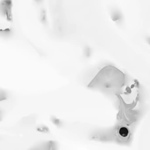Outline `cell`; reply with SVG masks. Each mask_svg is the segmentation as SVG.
<instances>
[{"instance_id": "5", "label": "cell", "mask_w": 150, "mask_h": 150, "mask_svg": "<svg viewBox=\"0 0 150 150\" xmlns=\"http://www.w3.org/2000/svg\"><path fill=\"white\" fill-rule=\"evenodd\" d=\"M11 33V30L9 29H1L0 30V35L2 36H6L9 35Z\"/></svg>"}, {"instance_id": "2", "label": "cell", "mask_w": 150, "mask_h": 150, "mask_svg": "<svg viewBox=\"0 0 150 150\" xmlns=\"http://www.w3.org/2000/svg\"><path fill=\"white\" fill-rule=\"evenodd\" d=\"M12 0H0V15L7 21H13Z\"/></svg>"}, {"instance_id": "4", "label": "cell", "mask_w": 150, "mask_h": 150, "mask_svg": "<svg viewBox=\"0 0 150 150\" xmlns=\"http://www.w3.org/2000/svg\"><path fill=\"white\" fill-rule=\"evenodd\" d=\"M40 21L42 23H43V24H46L47 22V20H46V11L45 9H42L40 11V17H39Z\"/></svg>"}, {"instance_id": "3", "label": "cell", "mask_w": 150, "mask_h": 150, "mask_svg": "<svg viewBox=\"0 0 150 150\" xmlns=\"http://www.w3.org/2000/svg\"><path fill=\"white\" fill-rule=\"evenodd\" d=\"M118 134L120 135V137L122 138H126L129 135V131L125 127H121L118 129Z\"/></svg>"}, {"instance_id": "1", "label": "cell", "mask_w": 150, "mask_h": 150, "mask_svg": "<svg viewBox=\"0 0 150 150\" xmlns=\"http://www.w3.org/2000/svg\"><path fill=\"white\" fill-rule=\"evenodd\" d=\"M120 71L117 68L113 66H107L104 67L98 74V76L96 77V78L101 79V82H95L96 84L101 83V87H104L105 88H111L112 87H118L122 86V84L115 82V78L120 77L123 75L122 73L119 76L115 77V76L117 75Z\"/></svg>"}, {"instance_id": "6", "label": "cell", "mask_w": 150, "mask_h": 150, "mask_svg": "<svg viewBox=\"0 0 150 150\" xmlns=\"http://www.w3.org/2000/svg\"><path fill=\"white\" fill-rule=\"evenodd\" d=\"M6 96H7V95H6V93L5 91L0 90V101L6 100Z\"/></svg>"}, {"instance_id": "7", "label": "cell", "mask_w": 150, "mask_h": 150, "mask_svg": "<svg viewBox=\"0 0 150 150\" xmlns=\"http://www.w3.org/2000/svg\"><path fill=\"white\" fill-rule=\"evenodd\" d=\"M42 1H43V0H34V1H35V2H36L37 4H39V3H40Z\"/></svg>"}]
</instances>
